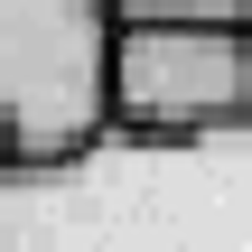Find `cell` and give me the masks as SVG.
I'll return each instance as SVG.
<instances>
[{
  "label": "cell",
  "instance_id": "cell-1",
  "mask_svg": "<svg viewBox=\"0 0 252 252\" xmlns=\"http://www.w3.org/2000/svg\"><path fill=\"white\" fill-rule=\"evenodd\" d=\"M0 252H252V112L122 131L0 168Z\"/></svg>",
  "mask_w": 252,
  "mask_h": 252
},
{
  "label": "cell",
  "instance_id": "cell-3",
  "mask_svg": "<svg viewBox=\"0 0 252 252\" xmlns=\"http://www.w3.org/2000/svg\"><path fill=\"white\" fill-rule=\"evenodd\" d=\"M252 112L243 19H122L112 28V122L122 131H206Z\"/></svg>",
  "mask_w": 252,
  "mask_h": 252
},
{
  "label": "cell",
  "instance_id": "cell-4",
  "mask_svg": "<svg viewBox=\"0 0 252 252\" xmlns=\"http://www.w3.org/2000/svg\"><path fill=\"white\" fill-rule=\"evenodd\" d=\"M112 19H243L252 28V0H103Z\"/></svg>",
  "mask_w": 252,
  "mask_h": 252
},
{
  "label": "cell",
  "instance_id": "cell-5",
  "mask_svg": "<svg viewBox=\"0 0 252 252\" xmlns=\"http://www.w3.org/2000/svg\"><path fill=\"white\" fill-rule=\"evenodd\" d=\"M0 168H9V140H0Z\"/></svg>",
  "mask_w": 252,
  "mask_h": 252
},
{
  "label": "cell",
  "instance_id": "cell-2",
  "mask_svg": "<svg viewBox=\"0 0 252 252\" xmlns=\"http://www.w3.org/2000/svg\"><path fill=\"white\" fill-rule=\"evenodd\" d=\"M112 9L103 0H0V140L56 159L112 122Z\"/></svg>",
  "mask_w": 252,
  "mask_h": 252
}]
</instances>
